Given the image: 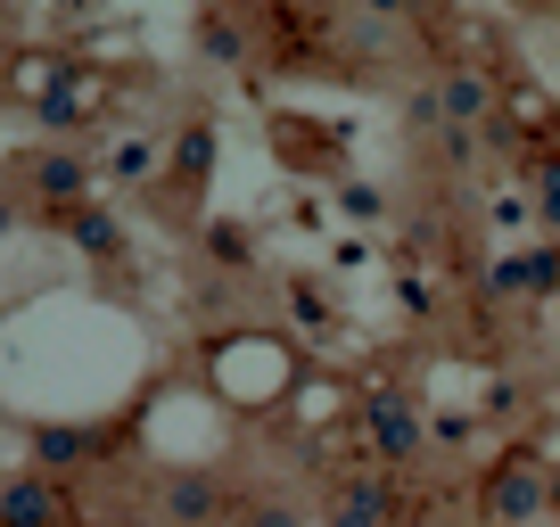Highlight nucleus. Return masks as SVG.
<instances>
[{
	"label": "nucleus",
	"mask_w": 560,
	"mask_h": 527,
	"mask_svg": "<svg viewBox=\"0 0 560 527\" xmlns=\"http://www.w3.org/2000/svg\"><path fill=\"white\" fill-rule=\"evenodd\" d=\"M363 437L380 445L387 470H404V461H420V445H429V421H420V405L404 387H371L363 396Z\"/></svg>",
	"instance_id": "1"
},
{
	"label": "nucleus",
	"mask_w": 560,
	"mask_h": 527,
	"mask_svg": "<svg viewBox=\"0 0 560 527\" xmlns=\"http://www.w3.org/2000/svg\"><path fill=\"white\" fill-rule=\"evenodd\" d=\"M0 527H74L67 487L50 470H9L0 478Z\"/></svg>",
	"instance_id": "2"
},
{
	"label": "nucleus",
	"mask_w": 560,
	"mask_h": 527,
	"mask_svg": "<svg viewBox=\"0 0 560 527\" xmlns=\"http://www.w3.org/2000/svg\"><path fill=\"white\" fill-rule=\"evenodd\" d=\"M438 124L445 132H487L494 124V74L470 67V58H454V67L438 74Z\"/></svg>",
	"instance_id": "3"
},
{
	"label": "nucleus",
	"mask_w": 560,
	"mask_h": 527,
	"mask_svg": "<svg viewBox=\"0 0 560 527\" xmlns=\"http://www.w3.org/2000/svg\"><path fill=\"white\" fill-rule=\"evenodd\" d=\"M544 503H552V478H544L536 461H503V470H494V487H487V519H494V527L544 519Z\"/></svg>",
	"instance_id": "4"
},
{
	"label": "nucleus",
	"mask_w": 560,
	"mask_h": 527,
	"mask_svg": "<svg viewBox=\"0 0 560 527\" xmlns=\"http://www.w3.org/2000/svg\"><path fill=\"white\" fill-rule=\"evenodd\" d=\"M223 519V478L214 470H174L158 487V527H214Z\"/></svg>",
	"instance_id": "5"
},
{
	"label": "nucleus",
	"mask_w": 560,
	"mask_h": 527,
	"mask_svg": "<svg viewBox=\"0 0 560 527\" xmlns=\"http://www.w3.org/2000/svg\"><path fill=\"white\" fill-rule=\"evenodd\" d=\"M322 527H396V487L387 478H347L322 511Z\"/></svg>",
	"instance_id": "6"
},
{
	"label": "nucleus",
	"mask_w": 560,
	"mask_h": 527,
	"mask_svg": "<svg viewBox=\"0 0 560 527\" xmlns=\"http://www.w3.org/2000/svg\"><path fill=\"white\" fill-rule=\"evenodd\" d=\"M34 181H42V198H83V165L74 157H42Z\"/></svg>",
	"instance_id": "7"
},
{
	"label": "nucleus",
	"mask_w": 560,
	"mask_h": 527,
	"mask_svg": "<svg viewBox=\"0 0 560 527\" xmlns=\"http://www.w3.org/2000/svg\"><path fill=\"white\" fill-rule=\"evenodd\" d=\"M198 42H207V58H214V67H240V34H231L223 17H207V25H198Z\"/></svg>",
	"instance_id": "8"
},
{
	"label": "nucleus",
	"mask_w": 560,
	"mask_h": 527,
	"mask_svg": "<svg viewBox=\"0 0 560 527\" xmlns=\"http://www.w3.org/2000/svg\"><path fill=\"white\" fill-rule=\"evenodd\" d=\"M74 454H83V437H74V429H50V437H42V461H50V470H67Z\"/></svg>",
	"instance_id": "9"
},
{
	"label": "nucleus",
	"mask_w": 560,
	"mask_h": 527,
	"mask_svg": "<svg viewBox=\"0 0 560 527\" xmlns=\"http://www.w3.org/2000/svg\"><path fill=\"white\" fill-rule=\"evenodd\" d=\"M354 9H363V17H380V25H404L420 0H354Z\"/></svg>",
	"instance_id": "10"
},
{
	"label": "nucleus",
	"mask_w": 560,
	"mask_h": 527,
	"mask_svg": "<svg viewBox=\"0 0 560 527\" xmlns=\"http://www.w3.org/2000/svg\"><path fill=\"white\" fill-rule=\"evenodd\" d=\"M247 527H298V511H289V503H264V511H247Z\"/></svg>",
	"instance_id": "11"
},
{
	"label": "nucleus",
	"mask_w": 560,
	"mask_h": 527,
	"mask_svg": "<svg viewBox=\"0 0 560 527\" xmlns=\"http://www.w3.org/2000/svg\"><path fill=\"white\" fill-rule=\"evenodd\" d=\"M544 223L560 231V165H552V174H544Z\"/></svg>",
	"instance_id": "12"
},
{
	"label": "nucleus",
	"mask_w": 560,
	"mask_h": 527,
	"mask_svg": "<svg viewBox=\"0 0 560 527\" xmlns=\"http://www.w3.org/2000/svg\"><path fill=\"white\" fill-rule=\"evenodd\" d=\"M396 527H438V519H396Z\"/></svg>",
	"instance_id": "13"
}]
</instances>
